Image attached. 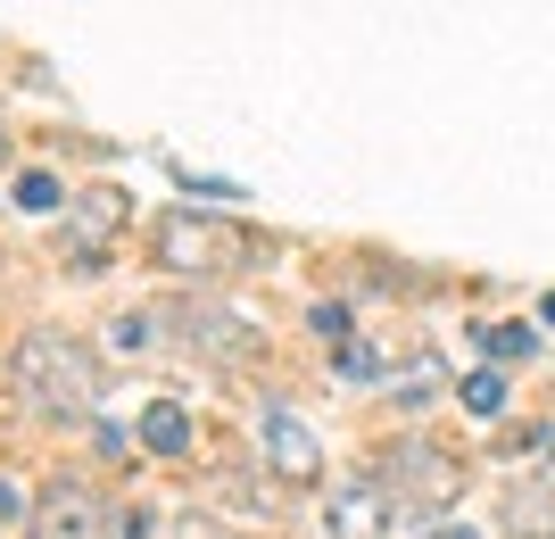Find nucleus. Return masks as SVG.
Masks as SVG:
<instances>
[{
	"mask_svg": "<svg viewBox=\"0 0 555 539\" xmlns=\"http://www.w3.org/2000/svg\"><path fill=\"white\" fill-rule=\"evenodd\" d=\"M9 390L50 423H83L100 407V365H92L83 341H67V332H25L17 357H9Z\"/></svg>",
	"mask_w": 555,
	"mask_h": 539,
	"instance_id": "1",
	"label": "nucleus"
},
{
	"mask_svg": "<svg viewBox=\"0 0 555 539\" xmlns=\"http://www.w3.org/2000/svg\"><path fill=\"white\" fill-rule=\"evenodd\" d=\"M150 258L175 282H224V274H249L257 241L241 224H224V216H208V208H166L158 233H150Z\"/></svg>",
	"mask_w": 555,
	"mask_h": 539,
	"instance_id": "2",
	"label": "nucleus"
},
{
	"mask_svg": "<svg viewBox=\"0 0 555 539\" xmlns=\"http://www.w3.org/2000/svg\"><path fill=\"white\" fill-rule=\"evenodd\" d=\"M166 324L183 332V349L208 357V365H249L266 349V324H257L249 307H224V299H175Z\"/></svg>",
	"mask_w": 555,
	"mask_h": 539,
	"instance_id": "3",
	"label": "nucleus"
},
{
	"mask_svg": "<svg viewBox=\"0 0 555 539\" xmlns=\"http://www.w3.org/2000/svg\"><path fill=\"white\" fill-rule=\"evenodd\" d=\"M406 523V498H398L390 473H340L324 498V531L332 539H390Z\"/></svg>",
	"mask_w": 555,
	"mask_h": 539,
	"instance_id": "4",
	"label": "nucleus"
},
{
	"mask_svg": "<svg viewBox=\"0 0 555 539\" xmlns=\"http://www.w3.org/2000/svg\"><path fill=\"white\" fill-rule=\"evenodd\" d=\"M108 531H116V506L83 482H50L25 506V539H108Z\"/></svg>",
	"mask_w": 555,
	"mask_h": 539,
	"instance_id": "5",
	"label": "nucleus"
},
{
	"mask_svg": "<svg viewBox=\"0 0 555 539\" xmlns=\"http://www.w3.org/2000/svg\"><path fill=\"white\" fill-rule=\"evenodd\" d=\"M257 432H266V465H274L282 482H324V432H315L291 399L257 407Z\"/></svg>",
	"mask_w": 555,
	"mask_h": 539,
	"instance_id": "6",
	"label": "nucleus"
},
{
	"mask_svg": "<svg viewBox=\"0 0 555 539\" xmlns=\"http://www.w3.org/2000/svg\"><path fill=\"white\" fill-rule=\"evenodd\" d=\"M382 473L398 482V498H406V506H448V498L464 490V465H456V457H440L431 440L390 448V457H382Z\"/></svg>",
	"mask_w": 555,
	"mask_h": 539,
	"instance_id": "7",
	"label": "nucleus"
},
{
	"mask_svg": "<svg viewBox=\"0 0 555 539\" xmlns=\"http://www.w3.org/2000/svg\"><path fill=\"white\" fill-rule=\"evenodd\" d=\"M59 216H67V258L92 274V266L108 258L116 224H125V200H116V191H83V200H67Z\"/></svg>",
	"mask_w": 555,
	"mask_h": 539,
	"instance_id": "8",
	"label": "nucleus"
},
{
	"mask_svg": "<svg viewBox=\"0 0 555 539\" xmlns=\"http://www.w3.org/2000/svg\"><path fill=\"white\" fill-rule=\"evenodd\" d=\"M141 448H150V457H191V407L183 399H150L141 407Z\"/></svg>",
	"mask_w": 555,
	"mask_h": 539,
	"instance_id": "9",
	"label": "nucleus"
},
{
	"mask_svg": "<svg viewBox=\"0 0 555 539\" xmlns=\"http://www.w3.org/2000/svg\"><path fill=\"white\" fill-rule=\"evenodd\" d=\"M431 399H440V357H415V365H398V374H390V407L423 415Z\"/></svg>",
	"mask_w": 555,
	"mask_h": 539,
	"instance_id": "10",
	"label": "nucleus"
},
{
	"mask_svg": "<svg viewBox=\"0 0 555 539\" xmlns=\"http://www.w3.org/2000/svg\"><path fill=\"white\" fill-rule=\"evenodd\" d=\"M456 399H464V415L498 423V415H506V374H498V365H481V374H464V382H456Z\"/></svg>",
	"mask_w": 555,
	"mask_h": 539,
	"instance_id": "11",
	"label": "nucleus"
},
{
	"mask_svg": "<svg viewBox=\"0 0 555 539\" xmlns=\"http://www.w3.org/2000/svg\"><path fill=\"white\" fill-rule=\"evenodd\" d=\"M531 349H539L531 324H481V357L489 365H514V357H531Z\"/></svg>",
	"mask_w": 555,
	"mask_h": 539,
	"instance_id": "12",
	"label": "nucleus"
},
{
	"mask_svg": "<svg viewBox=\"0 0 555 539\" xmlns=\"http://www.w3.org/2000/svg\"><path fill=\"white\" fill-rule=\"evenodd\" d=\"M332 365H340V382H390V357L373 349V341H340Z\"/></svg>",
	"mask_w": 555,
	"mask_h": 539,
	"instance_id": "13",
	"label": "nucleus"
},
{
	"mask_svg": "<svg viewBox=\"0 0 555 539\" xmlns=\"http://www.w3.org/2000/svg\"><path fill=\"white\" fill-rule=\"evenodd\" d=\"M17 208H25V216H59V208H67L59 175H42V166H34V175H17Z\"/></svg>",
	"mask_w": 555,
	"mask_h": 539,
	"instance_id": "14",
	"label": "nucleus"
},
{
	"mask_svg": "<svg viewBox=\"0 0 555 539\" xmlns=\"http://www.w3.org/2000/svg\"><path fill=\"white\" fill-rule=\"evenodd\" d=\"M108 349L116 357H150V316H108Z\"/></svg>",
	"mask_w": 555,
	"mask_h": 539,
	"instance_id": "15",
	"label": "nucleus"
},
{
	"mask_svg": "<svg viewBox=\"0 0 555 539\" xmlns=\"http://www.w3.org/2000/svg\"><path fill=\"white\" fill-rule=\"evenodd\" d=\"M307 332H315V341H348V307L340 299H315V307H307Z\"/></svg>",
	"mask_w": 555,
	"mask_h": 539,
	"instance_id": "16",
	"label": "nucleus"
},
{
	"mask_svg": "<svg viewBox=\"0 0 555 539\" xmlns=\"http://www.w3.org/2000/svg\"><path fill=\"white\" fill-rule=\"evenodd\" d=\"M175 539H241V531L216 523V515H183V523H175Z\"/></svg>",
	"mask_w": 555,
	"mask_h": 539,
	"instance_id": "17",
	"label": "nucleus"
},
{
	"mask_svg": "<svg viewBox=\"0 0 555 539\" xmlns=\"http://www.w3.org/2000/svg\"><path fill=\"white\" fill-rule=\"evenodd\" d=\"M175 175H183V191H191V200H241V191H232V183H216V175H191V166H175Z\"/></svg>",
	"mask_w": 555,
	"mask_h": 539,
	"instance_id": "18",
	"label": "nucleus"
},
{
	"mask_svg": "<svg viewBox=\"0 0 555 539\" xmlns=\"http://www.w3.org/2000/svg\"><path fill=\"white\" fill-rule=\"evenodd\" d=\"M0 523H25V498L9 490V482H0Z\"/></svg>",
	"mask_w": 555,
	"mask_h": 539,
	"instance_id": "19",
	"label": "nucleus"
},
{
	"mask_svg": "<svg viewBox=\"0 0 555 539\" xmlns=\"http://www.w3.org/2000/svg\"><path fill=\"white\" fill-rule=\"evenodd\" d=\"M108 539H150V523H141V515H116V531Z\"/></svg>",
	"mask_w": 555,
	"mask_h": 539,
	"instance_id": "20",
	"label": "nucleus"
},
{
	"mask_svg": "<svg viewBox=\"0 0 555 539\" xmlns=\"http://www.w3.org/2000/svg\"><path fill=\"white\" fill-rule=\"evenodd\" d=\"M431 539H481V531H464V523H431Z\"/></svg>",
	"mask_w": 555,
	"mask_h": 539,
	"instance_id": "21",
	"label": "nucleus"
},
{
	"mask_svg": "<svg viewBox=\"0 0 555 539\" xmlns=\"http://www.w3.org/2000/svg\"><path fill=\"white\" fill-rule=\"evenodd\" d=\"M539 316H547V324H555V291H547V307H539Z\"/></svg>",
	"mask_w": 555,
	"mask_h": 539,
	"instance_id": "22",
	"label": "nucleus"
}]
</instances>
